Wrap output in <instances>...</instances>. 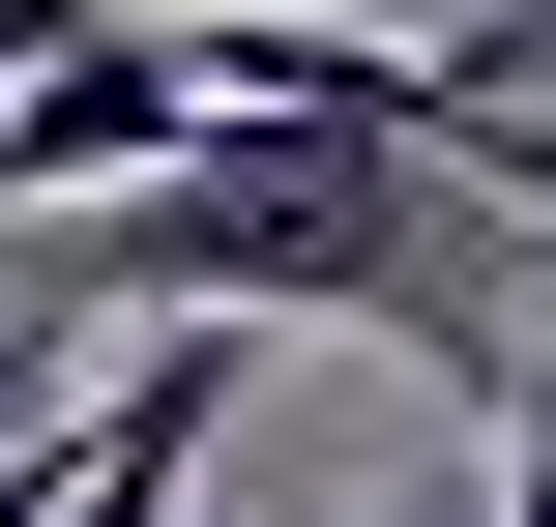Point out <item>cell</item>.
<instances>
[{"instance_id": "1", "label": "cell", "mask_w": 556, "mask_h": 527, "mask_svg": "<svg viewBox=\"0 0 556 527\" xmlns=\"http://www.w3.org/2000/svg\"><path fill=\"white\" fill-rule=\"evenodd\" d=\"M205 117H235V88H205V29H176V0H88V29H59V59L0 88V235H59V205L176 176Z\"/></svg>"}, {"instance_id": "2", "label": "cell", "mask_w": 556, "mask_h": 527, "mask_svg": "<svg viewBox=\"0 0 556 527\" xmlns=\"http://www.w3.org/2000/svg\"><path fill=\"white\" fill-rule=\"evenodd\" d=\"M205 381H235V323H147V381L88 411V469H59V527H176V499H205Z\"/></svg>"}, {"instance_id": "3", "label": "cell", "mask_w": 556, "mask_h": 527, "mask_svg": "<svg viewBox=\"0 0 556 527\" xmlns=\"http://www.w3.org/2000/svg\"><path fill=\"white\" fill-rule=\"evenodd\" d=\"M88 411L117 381H59V323H0V469H88Z\"/></svg>"}, {"instance_id": "4", "label": "cell", "mask_w": 556, "mask_h": 527, "mask_svg": "<svg viewBox=\"0 0 556 527\" xmlns=\"http://www.w3.org/2000/svg\"><path fill=\"white\" fill-rule=\"evenodd\" d=\"M469 527H556V381L498 411V499H469Z\"/></svg>"}, {"instance_id": "5", "label": "cell", "mask_w": 556, "mask_h": 527, "mask_svg": "<svg viewBox=\"0 0 556 527\" xmlns=\"http://www.w3.org/2000/svg\"><path fill=\"white\" fill-rule=\"evenodd\" d=\"M59 29H88V0H0V88H29V59H59Z\"/></svg>"}, {"instance_id": "6", "label": "cell", "mask_w": 556, "mask_h": 527, "mask_svg": "<svg viewBox=\"0 0 556 527\" xmlns=\"http://www.w3.org/2000/svg\"><path fill=\"white\" fill-rule=\"evenodd\" d=\"M0 527H59V469H0Z\"/></svg>"}, {"instance_id": "7", "label": "cell", "mask_w": 556, "mask_h": 527, "mask_svg": "<svg viewBox=\"0 0 556 527\" xmlns=\"http://www.w3.org/2000/svg\"><path fill=\"white\" fill-rule=\"evenodd\" d=\"M352 527H469V499H352Z\"/></svg>"}, {"instance_id": "8", "label": "cell", "mask_w": 556, "mask_h": 527, "mask_svg": "<svg viewBox=\"0 0 556 527\" xmlns=\"http://www.w3.org/2000/svg\"><path fill=\"white\" fill-rule=\"evenodd\" d=\"M528 59H556V0H528Z\"/></svg>"}]
</instances>
